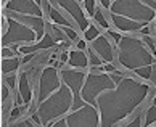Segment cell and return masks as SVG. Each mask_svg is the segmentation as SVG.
Here are the masks:
<instances>
[{"label": "cell", "mask_w": 156, "mask_h": 127, "mask_svg": "<svg viewBox=\"0 0 156 127\" xmlns=\"http://www.w3.org/2000/svg\"><path fill=\"white\" fill-rule=\"evenodd\" d=\"M111 87L97 97L101 116L100 125H116L121 119L134 111L150 90L147 84H140L121 72L118 74L116 89L111 90Z\"/></svg>", "instance_id": "1"}, {"label": "cell", "mask_w": 156, "mask_h": 127, "mask_svg": "<svg viewBox=\"0 0 156 127\" xmlns=\"http://www.w3.org/2000/svg\"><path fill=\"white\" fill-rule=\"evenodd\" d=\"M114 26L122 32H137L154 21L156 0H114L109 7Z\"/></svg>", "instance_id": "2"}, {"label": "cell", "mask_w": 156, "mask_h": 127, "mask_svg": "<svg viewBox=\"0 0 156 127\" xmlns=\"http://www.w3.org/2000/svg\"><path fill=\"white\" fill-rule=\"evenodd\" d=\"M119 61L126 69L142 79H153L156 56L148 51L145 42L135 37H122L118 44Z\"/></svg>", "instance_id": "3"}, {"label": "cell", "mask_w": 156, "mask_h": 127, "mask_svg": "<svg viewBox=\"0 0 156 127\" xmlns=\"http://www.w3.org/2000/svg\"><path fill=\"white\" fill-rule=\"evenodd\" d=\"M73 90L68 85H61V87L53 92L50 97H47L44 101H40L37 116L42 121V125H51L55 122V119L63 118V114H66L69 109H73Z\"/></svg>", "instance_id": "4"}, {"label": "cell", "mask_w": 156, "mask_h": 127, "mask_svg": "<svg viewBox=\"0 0 156 127\" xmlns=\"http://www.w3.org/2000/svg\"><path fill=\"white\" fill-rule=\"evenodd\" d=\"M7 18H8V27L2 36V47H10V45L26 44V42L32 44L37 40V32L32 27H27L26 24H23V23L8 15Z\"/></svg>", "instance_id": "5"}, {"label": "cell", "mask_w": 156, "mask_h": 127, "mask_svg": "<svg viewBox=\"0 0 156 127\" xmlns=\"http://www.w3.org/2000/svg\"><path fill=\"white\" fill-rule=\"evenodd\" d=\"M7 15H23V16H42L40 5L36 0H8L3 3Z\"/></svg>", "instance_id": "6"}, {"label": "cell", "mask_w": 156, "mask_h": 127, "mask_svg": "<svg viewBox=\"0 0 156 127\" xmlns=\"http://www.w3.org/2000/svg\"><path fill=\"white\" fill-rule=\"evenodd\" d=\"M61 87L60 85V77L56 68L47 66L42 71V77L39 82V103L44 101L47 97H50L55 90H58Z\"/></svg>", "instance_id": "7"}, {"label": "cell", "mask_w": 156, "mask_h": 127, "mask_svg": "<svg viewBox=\"0 0 156 127\" xmlns=\"http://www.w3.org/2000/svg\"><path fill=\"white\" fill-rule=\"evenodd\" d=\"M55 2L71 15L73 21L79 26L80 31H82V32L87 31V27L90 26V23L87 19V16L84 15V11H82V8H80V5H79L77 0H55Z\"/></svg>", "instance_id": "8"}, {"label": "cell", "mask_w": 156, "mask_h": 127, "mask_svg": "<svg viewBox=\"0 0 156 127\" xmlns=\"http://www.w3.org/2000/svg\"><path fill=\"white\" fill-rule=\"evenodd\" d=\"M90 48H94L97 53L101 56L103 61H106V63H113L114 61L113 47H111V44L108 42V39L105 36H98L95 40H92V42H90Z\"/></svg>", "instance_id": "9"}, {"label": "cell", "mask_w": 156, "mask_h": 127, "mask_svg": "<svg viewBox=\"0 0 156 127\" xmlns=\"http://www.w3.org/2000/svg\"><path fill=\"white\" fill-rule=\"evenodd\" d=\"M55 42H56L55 37H51L50 34H45V36H42V39H40L37 44H34V45L23 44L21 47H20V53H21V55H27V53H37L39 50L53 48V47H55Z\"/></svg>", "instance_id": "10"}, {"label": "cell", "mask_w": 156, "mask_h": 127, "mask_svg": "<svg viewBox=\"0 0 156 127\" xmlns=\"http://www.w3.org/2000/svg\"><path fill=\"white\" fill-rule=\"evenodd\" d=\"M18 90H20V101L23 105H29L31 100H32V90L27 84V76L26 72H23L20 76V80H18Z\"/></svg>", "instance_id": "11"}, {"label": "cell", "mask_w": 156, "mask_h": 127, "mask_svg": "<svg viewBox=\"0 0 156 127\" xmlns=\"http://www.w3.org/2000/svg\"><path fill=\"white\" fill-rule=\"evenodd\" d=\"M68 63H69V65H71L73 68H80V69H85V68H87L89 66V56L87 55H85L84 53V51L82 50H73L71 51V55H69V60H68Z\"/></svg>", "instance_id": "12"}, {"label": "cell", "mask_w": 156, "mask_h": 127, "mask_svg": "<svg viewBox=\"0 0 156 127\" xmlns=\"http://www.w3.org/2000/svg\"><path fill=\"white\" fill-rule=\"evenodd\" d=\"M44 5H45V8H47V11H48V16H50V19L55 23V24H58L60 27H71V21L69 19H66L65 16H63L61 13L56 8H53L51 5L47 2V0H44L42 2Z\"/></svg>", "instance_id": "13"}, {"label": "cell", "mask_w": 156, "mask_h": 127, "mask_svg": "<svg viewBox=\"0 0 156 127\" xmlns=\"http://www.w3.org/2000/svg\"><path fill=\"white\" fill-rule=\"evenodd\" d=\"M20 65H21V60L18 58V56H13V58H3L2 60V74L5 76V74L15 72L16 69L20 68Z\"/></svg>", "instance_id": "14"}, {"label": "cell", "mask_w": 156, "mask_h": 127, "mask_svg": "<svg viewBox=\"0 0 156 127\" xmlns=\"http://www.w3.org/2000/svg\"><path fill=\"white\" fill-rule=\"evenodd\" d=\"M89 61H90L92 66H97V68H98V66H103V63H105V61L101 60V56L98 55L94 48L89 50Z\"/></svg>", "instance_id": "15"}, {"label": "cell", "mask_w": 156, "mask_h": 127, "mask_svg": "<svg viewBox=\"0 0 156 127\" xmlns=\"http://www.w3.org/2000/svg\"><path fill=\"white\" fill-rule=\"evenodd\" d=\"M98 36H100V32H98V29L95 26H89L87 31H84V39L89 40V42H92V40H95Z\"/></svg>", "instance_id": "16"}, {"label": "cell", "mask_w": 156, "mask_h": 127, "mask_svg": "<svg viewBox=\"0 0 156 127\" xmlns=\"http://www.w3.org/2000/svg\"><path fill=\"white\" fill-rule=\"evenodd\" d=\"M156 122V105H153L151 108H148L147 111V116H145V125H151Z\"/></svg>", "instance_id": "17"}, {"label": "cell", "mask_w": 156, "mask_h": 127, "mask_svg": "<svg viewBox=\"0 0 156 127\" xmlns=\"http://www.w3.org/2000/svg\"><path fill=\"white\" fill-rule=\"evenodd\" d=\"M94 19H95L101 27H105V29H108V27H109V23H108V19L105 18V15H103V11H101V10H97V11H95Z\"/></svg>", "instance_id": "18"}, {"label": "cell", "mask_w": 156, "mask_h": 127, "mask_svg": "<svg viewBox=\"0 0 156 127\" xmlns=\"http://www.w3.org/2000/svg\"><path fill=\"white\" fill-rule=\"evenodd\" d=\"M16 45H10V47H2V58H13L16 56V53H20V51H16Z\"/></svg>", "instance_id": "19"}, {"label": "cell", "mask_w": 156, "mask_h": 127, "mask_svg": "<svg viewBox=\"0 0 156 127\" xmlns=\"http://www.w3.org/2000/svg\"><path fill=\"white\" fill-rule=\"evenodd\" d=\"M63 31H65L66 34V37H69V40H73V42H77L79 40V36H77V32L73 29V27H61Z\"/></svg>", "instance_id": "20"}, {"label": "cell", "mask_w": 156, "mask_h": 127, "mask_svg": "<svg viewBox=\"0 0 156 127\" xmlns=\"http://www.w3.org/2000/svg\"><path fill=\"white\" fill-rule=\"evenodd\" d=\"M3 82L8 85L11 90H15V84H16V79H15V74H5L3 77Z\"/></svg>", "instance_id": "21"}, {"label": "cell", "mask_w": 156, "mask_h": 127, "mask_svg": "<svg viewBox=\"0 0 156 127\" xmlns=\"http://www.w3.org/2000/svg\"><path fill=\"white\" fill-rule=\"evenodd\" d=\"M85 2V10H87V13L90 15V16H94L95 15V0H84Z\"/></svg>", "instance_id": "22"}, {"label": "cell", "mask_w": 156, "mask_h": 127, "mask_svg": "<svg viewBox=\"0 0 156 127\" xmlns=\"http://www.w3.org/2000/svg\"><path fill=\"white\" fill-rule=\"evenodd\" d=\"M142 39H143V42H145L148 47H150V51L154 55L156 53V47H154V42H153V39L150 37V36H142Z\"/></svg>", "instance_id": "23"}, {"label": "cell", "mask_w": 156, "mask_h": 127, "mask_svg": "<svg viewBox=\"0 0 156 127\" xmlns=\"http://www.w3.org/2000/svg\"><path fill=\"white\" fill-rule=\"evenodd\" d=\"M8 92H10V87L3 82V84H2V103L7 101V98H8Z\"/></svg>", "instance_id": "24"}, {"label": "cell", "mask_w": 156, "mask_h": 127, "mask_svg": "<svg viewBox=\"0 0 156 127\" xmlns=\"http://www.w3.org/2000/svg\"><path fill=\"white\" fill-rule=\"evenodd\" d=\"M108 34H109V37H113V40H114V44H116V45L119 44V40L122 39V36H121V34H118V32H114V31H109Z\"/></svg>", "instance_id": "25"}, {"label": "cell", "mask_w": 156, "mask_h": 127, "mask_svg": "<svg viewBox=\"0 0 156 127\" xmlns=\"http://www.w3.org/2000/svg\"><path fill=\"white\" fill-rule=\"evenodd\" d=\"M20 113H21V108L16 105V108H13V111H11V118H13V119L20 118Z\"/></svg>", "instance_id": "26"}, {"label": "cell", "mask_w": 156, "mask_h": 127, "mask_svg": "<svg viewBox=\"0 0 156 127\" xmlns=\"http://www.w3.org/2000/svg\"><path fill=\"white\" fill-rule=\"evenodd\" d=\"M129 125H143V122H142V116H137V119L130 121Z\"/></svg>", "instance_id": "27"}, {"label": "cell", "mask_w": 156, "mask_h": 127, "mask_svg": "<svg viewBox=\"0 0 156 127\" xmlns=\"http://www.w3.org/2000/svg\"><path fill=\"white\" fill-rule=\"evenodd\" d=\"M100 2H101V7H103V8H108V10H109L113 0H100Z\"/></svg>", "instance_id": "28"}, {"label": "cell", "mask_w": 156, "mask_h": 127, "mask_svg": "<svg viewBox=\"0 0 156 127\" xmlns=\"http://www.w3.org/2000/svg\"><path fill=\"white\" fill-rule=\"evenodd\" d=\"M140 34H142V36H148V34H150V27H148V26L142 27V29H140Z\"/></svg>", "instance_id": "29"}, {"label": "cell", "mask_w": 156, "mask_h": 127, "mask_svg": "<svg viewBox=\"0 0 156 127\" xmlns=\"http://www.w3.org/2000/svg\"><path fill=\"white\" fill-rule=\"evenodd\" d=\"M76 44H77V48L79 50H84L85 48V42H84V40H77Z\"/></svg>", "instance_id": "30"}, {"label": "cell", "mask_w": 156, "mask_h": 127, "mask_svg": "<svg viewBox=\"0 0 156 127\" xmlns=\"http://www.w3.org/2000/svg\"><path fill=\"white\" fill-rule=\"evenodd\" d=\"M68 60H69L68 53H66V51H63V53H61V63H65V61H68Z\"/></svg>", "instance_id": "31"}, {"label": "cell", "mask_w": 156, "mask_h": 127, "mask_svg": "<svg viewBox=\"0 0 156 127\" xmlns=\"http://www.w3.org/2000/svg\"><path fill=\"white\" fill-rule=\"evenodd\" d=\"M153 105H156V97L153 98Z\"/></svg>", "instance_id": "32"}, {"label": "cell", "mask_w": 156, "mask_h": 127, "mask_svg": "<svg viewBox=\"0 0 156 127\" xmlns=\"http://www.w3.org/2000/svg\"><path fill=\"white\" fill-rule=\"evenodd\" d=\"M5 2H8V0H3V3H5Z\"/></svg>", "instance_id": "33"}, {"label": "cell", "mask_w": 156, "mask_h": 127, "mask_svg": "<svg viewBox=\"0 0 156 127\" xmlns=\"http://www.w3.org/2000/svg\"><path fill=\"white\" fill-rule=\"evenodd\" d=\"M154 24H156V18H154Z\"/></svg>", "instance_id": "34"}]
</instances>
